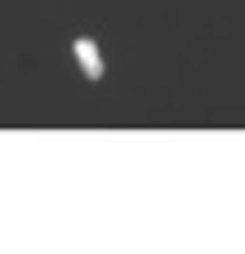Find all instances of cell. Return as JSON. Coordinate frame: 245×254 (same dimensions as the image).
<instances>
[{"instance_id": "1", "label": "cell", "mask_w": 245, "mask_h": 254, "mask_svg": "<svg viewBox=\"0 0 245 254\" xmlns=\"http://www.w3.org/2000/svg\"><path fill=\"white\" fill-rule=\"evenodd\" d=\"M71 49H76V63H80V71H85L89 80H98V76H103V54H98V45H94L89 36H80Z\"/></svg>"}]
</instances>
